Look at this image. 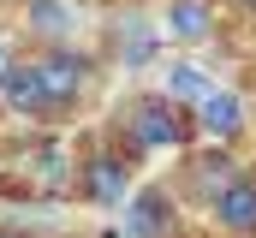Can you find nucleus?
Masks as SVG:
<instances>
[{
  "instance_id": "11",
  "label": "nucleus",
  "mask_w": 256,
  "mask_h": 238,
  "mask_svg": "<svg viewBox=\"0 0 256 238\" xmlns=\"http://www.w3.org/2000/svg\"><path fill=\"white\" fill-rule=\"evenodd\" d=\"M244 6H256V0H244Z\"/></svg>"
},
{
  "instance_id": "12",
  "label": "nucleus",
  "mask_w": 256,
  "mask_h": 238,
  "mask_svg": "<svg viewBox=\"0 0 256 238\" xmlns=\"http://www.w3.org/2000/svg\"><path fill=\"white\" fill-rule=\"evenodd\" d=\"M108 238H120V232H108Z\"/></svg>"
},
{
  "instance_id": "10",
  "label": "nucleus",
  "mask_w": 256,
  "mask_h": 238,
  "mask_svg": "<svg viewBox=\"0 0 256 238\" xmlns=\"http://www.w3.org/2000/svg\"><path fill=\"white\" fill-rule=\"evenodd\" d=\"M30 18H36L42 30H60V24H72V6H48V0H36V6H30Z\"/></svg>"
},
{
  "instance_id": "7",
  "label": "nucleus",
  "mask_w": 256,
  "mask_h": 238,
  "mask_svg": "<svg viewBox=\"0 0 256 238\" xmlns=\"http://www.w3.org/2000/svg\"><path fill=\"white\" fill-rule=\"evenodd\" d=\"M167 226H173L167 196H161V190H137V202H131V232L137 238H161Z\"/></svg>"
},
{
  "instance_id": "5",
  "label": "nucleus",
  "mask_w": 256,
  "mask_h": 238,
  "mask_svg": "<svg viewBox=\"0 0 256 238\" xmlns=\"http://www.w3.org/2000/svg\"><path fill=\"white\" fill-rule=\"evenodd\" d=\"M196 119H202V131H208L214 143H226V137H238V125H244V108H238V96L214 90L208 102H196Z\"/></svg>"
},
{
  "instance_id": "9",
  "label": "nucleus",
  "mask_w": 256,
  "mask_h": 238,
  "mask_svg": "<svg viewBox=\"0 0 256 238\" xmlns=\"http://www.w3.org/2000/svg\"><path fill=\"white\" fill-rule=\"evenodd\" d=\"M167 90H173L179 102H208V96H214V84H208L196 66H173V72H167Z\"/></svg>"
},
{
  "instance_id": "6",
  "label": "nucleus",
  "mask_w": 256,
  "mask_h": 238,
  "mask_svg": "<svg viewBox=\"0 0 256 238\" xmlns=\"http://www.w3.org/2000/svg\"><path fill=\"white\" fill-rule=\"evenodd\" d=\"M84 196H90V202H120V196H126V167H120L114 155H96V161L84 167Z\"/></svg>"
},
{
  "instance_id": "8",
  "label": "nucleus",
  "mask_w": 256,
  "mask_h": 238,
  "mask_svg": "<svg viewBox=\"0 0 256 238\" xmlns=\"http://www.w3.org/2000/svg\"><path fill=\"white\" fill-rule=\"evenodd\" d=\"M167 24H173V36H208V0H173V12H167Z\"/></svg>"
},
{
  "instance_id": "3",
  "label": "nucleus",
  "mask_w": 256,
  "mask_h": 238,
  "mask_svg": "<svg viewBox=\"0 0 256 238\" xmlns=\"http://www.w3.org/2000/svg\"><path fill=\"white\" fill-rule=\"evenodd\" d=\"M0 96H6L18 114H48V90H42V72H36V66H24V60L0 66Z\"/></svg>"
},
{
  "instance_id": "4",
  "label": "nucleus",
  "mask_w": 256,
  "mask_h": 238,
  "mask_svg": "<svg viewBox=\"0 0 256 238\" xmlns=\"http://www.w3.org/2000/svg\"><path fill=\"white\" fill-rule=\"evenodd\" d=\"M214 220L226 232H256V184L250 178H232L220 196H214Z\"/></svg>"
},
{
  "instance_id": "1",
  "label": "nucleus",
  "mask_w": 256,
  "mask_h": 238,
  "mask_svg": "<svg viewBox=\"0 0 256 238\" xmlns=\"http://www.w3.org/2000/svg\"><path fill=\"white\" fill-rule=\"evenodd\" d=\"M126 143L131 149H173L185 143V119L173 114V96H137L126 114Z\"/></svg>"
},
{
  "instance_id": "2",
  "label": "nucleus",
  "mask_w": 256,
  "mask_h": 238,
  "mask_svg": "<svg viewBox=\"0 0 256 238\" xmlns=\"http://www.w3.org/2000/svg\"><path fill=\"white\" fill-rule=\"evenodd\" d=\"M36 72H42V90H48V108H72L78 102V90H84V60L54 48V54L36 60Z\"/></svg>"
},
{
  "instance_id": "13",
  "label": "nucleus",
  "mask_w": 256,
  "mask_h": 238,
  "mask_svg": "<svg viewBox=\"0 0 256 238\" xmlns=\"http://www.w3.org/2000/svg\"><path fill=\"white\" fill-rule=\"evenodd\" d=\"M0 238H12V232H0Z\"/></svg>"
}]
</instances>
